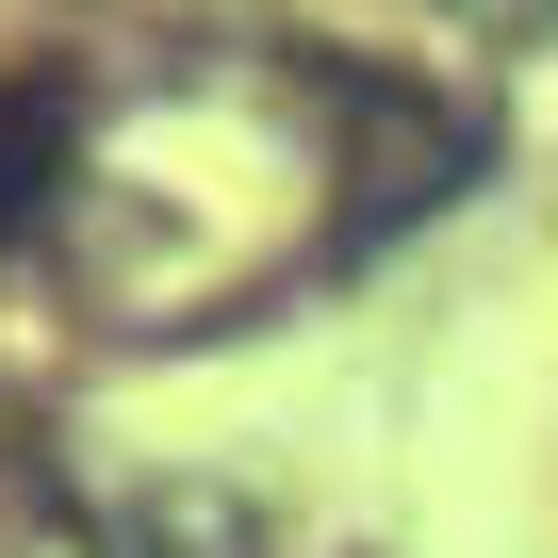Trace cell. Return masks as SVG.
<instances>
[{"label": "cell", "instance_id": "cell-1", "mask_svg": "<svg viewBox=\"0 0 558 558\" xmlns=\"http://www.w3.org/2000/svg\"><path fill=\"white\" fill-rule=\"evenodd\" d=\"M83 181V83L66 66H0V246H34Z\"/></svg>", "mask_w": 558, "mask_h": 558}, {"label": "cell", "instance_id": "cell-2", "mask_svg": "<svg viewBox=\"0 0 558 558\" xmlns=\"http://www.w3.org/2000/svg\"><path fill=\"white\" fill-rule=\"evenodd\" d=\"M99 558H279V525H263L230 476H148V493H116Z\"/></svg>", "mask_w": 558, "mask_h": 558}, {"label": "cell", "instance_id": "cell-3", "mask_svg": "<svg viewBox=\"0 0 558 558\" xmlns=\"http://www.w3.org/2000/svg\"><path fill=\"white\" fill-rule=\"evenodd\" d=\"M460 34H558V0H444Z\"/></svg>", "mask_w": 558, "mask_h": 558}]
</instances>
